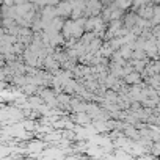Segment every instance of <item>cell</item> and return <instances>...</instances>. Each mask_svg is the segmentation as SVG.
<instances>
[{
    "label": "cell",
    "instance_id": "obj_1",
    "mask_svg": "<svg viewBox=\"0 0 160 160\" xmlns=\"http://www.w3.org/2000/svg\"><path fill=\"white\" fill-rule=\"evenodd\" d=\"M72 11V5L69 0H60V2L55 5V13L57 16H69Z\"/></svg>",
    "mask_w": 160,
    "mask_h": 160
},
{
    "label": "cell",
    "instance_id": "obj_5",
    "mask_svg": "<svg viewBox=\"0 0 160 160\" xmlns=\"http://www.w3.org/2000/svg\"><path fill=\"white\" fill-rule=\"evenodd\" d=\"M22 127H24L25 130H28V132H35V129H36V122L32 121V119H27V121L22 122Z\"/></svg>",
    "mask_w": 160,
    "mask_h": 160
},
{
    "label": "cell",
    "instance_id": "obj_7",
    "mask_svg": "<svg viewBox=\"0 0 160 160\" xmlns=\"http://www.w3.org/2000/svg\"><path fill=\"white\" fill-rule=\"evenodd\" d=\"M0 21H2V13H0Z\"/></svg>",
    "mask_w": 160,
    "mask_h": 160
},
{
    "label": "cell",
    "instance_id": "obj_2",
    "mask_svg": "<svg viewBox=\"0 0 160 160\" xmlns=\"http://www.w3.org/2000/svg\"><path fill=\"white\" fill-rule=\"evenodd\" d=\"M74 121L78 124V126H90L91 124V116L87 113V112H77V115H75V118H74Z\"/></svg>",
    "mask_w": 160,
    "mask_h": 160
},
{
    "label": "cell",
    "instance_id": "obj_6",
    "mask_svg": "<svg viewBox=\"0 0 160 160\" xmlns=\"http://www.w3.org/2000/svg\"><path fill=\"white\" fill-rule=\"evenodd\" d=\"M60 0H46V5H50V7H55Z\"/></svg>",
    "mask_w": 160,
    "mask_h": 160
},
{
    "label": "cell",
    "instance_id": "obj_4",
    "mask_svg": "<svg viewBox=\"0 0 160 160\" xmlns=\"http://www.w3.org/2000/svg\"><path fill=\"white\" fill-rule=\"evenodd\" d=\"M42 148H44V141H41V140L30 141V143H28V146H27V149H28V151H35V152L42 151Z\"/></svg>",
    "mask_w": 160,
    "mask_h": 160
},
{
    "label": "cell",
    "instance_id": "obj_3",
    "mask_svg": "<svg viewBox=\"0 0 160 160\" xmlns=\"http://www.w3.org/2000/svg\"><path fill=\"white\" fill-rule=\"evenodd\" d=\"M140 80H141V74L137 71H132L124 75V83H140Z\"/></svg>",
    "mask_w": 160,
    "mask_h": 160
},
{
    "label": "cell",
    "instance_id": "obj_8",
    "mask_svg": "<svg viewBox=\"0 0 160 160\" xmlns=\"http://www.w3.org/2000/svg\"><path fill=\"white\" fill-rule=\"evenodd\" d=\"M0 33H2V32H0Z\"/></svg>",
    "mask_w": 160,
    "mask_h": 160
}]
</instances>
